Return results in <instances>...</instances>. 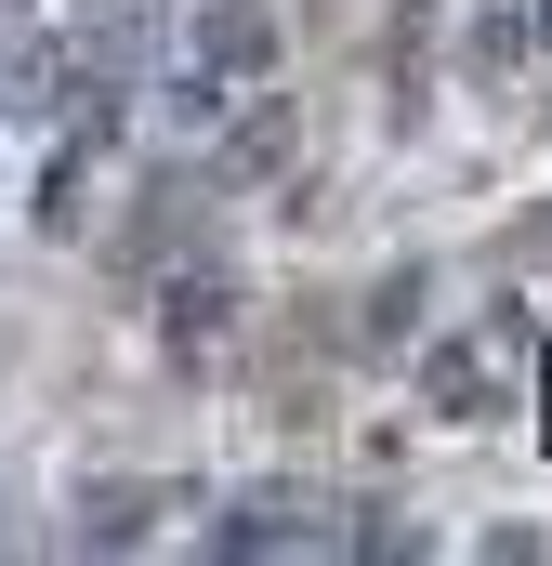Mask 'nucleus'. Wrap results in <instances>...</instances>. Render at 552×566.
Here are the masks:
<instances>
[{
  "label": "nucleus",
  "mask_w": 552,
  "mask_h": 566,
  "mask_svg": "<svg viewBox=\"0 0 552 566\" xmlns=\"http://www.w3.org/2000/svg\"><path fill=\"white\" fill-rule=\"evenodd\" d=\"M276 0H171L158 13V53H145V80H158V119L184 145H224L251 106L276 93Z\"/></svg>",
  "instance_id": "nucleus-1"
},
{
  "label": "nucleus",
  "mask_w": 552,
  "mask_h": 566,
  "mask_svg": "<svg viewBox=\"0 0 552 566\" xmlns=\"http://www.w3.org/2000/svg\"><path fill=\"white\" fill-rule=\"evenodd\" d=\"M540 53H552V0H540Z\"/></svg>",
  "instance_id": "nucleus-2"
}]
</instances>
